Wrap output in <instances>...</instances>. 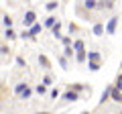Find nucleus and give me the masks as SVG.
Returning <instances> with one entry per match:
<instances>
[{"label":"nucleus","instance_id":"nucleus-1","mask_svg":"<svg viewBox=\"0 0 122 114\" xmlns=\"http://www.w3.org/2000/svg\"><path fill=\"white\" fill-rule=\"evenodd\" d=\"M118 21H120V16H118V14H114V16L108 18V22H106V35H114V33H116Z\"/></svg>","mask_w":122,"mask_h":114},{"label":"nucleus","instance_id":"nucleus-2","mask_svg":"<svg viewBox=\"0 0 122 114\" xmlns=\"http://www.w3.org/2000/svg\"><path fill=\"white\" fill-rule=\"evenodd\" d=\"M22 25H25V26H30V29L37 25V12H35V10H26V12H25Z\"/></svg>","mask_w":122,"mask_h":114},{"label":"nucleus","instance_id":"nucleus-3","mask_svg":"<svg viewBox=\"0 0 122 114\" xmlns=\"http://www.w3.org/2000/svg\"><path fill=\"white\" fill-rule=\"evenodd\" d=\"M61 100H63V102H77L79 100V94L73 92V90H65V92L61 94Z\"/></svg>","mask_w":122,"mask_h":114},{"label":"nucleus","instance_id":"nucleus-4","mask_svg":"<svg viewBox=\"0 0 122 114\" xmlns=\"http://www.w3.org/2000/svg\"><path fill=\"white\" fill-rule=\"evenodd\" d=\"M98 2H100V0H83L81 6H83V10L92 12V10H98Z\"/></svg>","mask_w":122,"mask_h":114},{"label":"nucleus","instance_id":"nucleus-5","mask_svg":"<svg viewBox=\"0 0 122 114\" xmlns=\"http://www.w3.org/2000/svg\"><path fill=\"white\" fill-rule=\"evenodd\" d=\"M87 63H102V55L98 51H87Z\"/></svg>","mask_w":122,"mask_h":114},{"label":"nucleus","instance_id":"nucleus-6","mask_svg":"<svg viewBox=\"0 0 122 114\" xmlns=\"http://www.w3.org/2000/svg\"><path fill=\"white\" fill-rule=\"evenodd\" d=\"M114 2L112 0H100V2H98V10H114Z\"/></svg>","mask_w":122,"mask_h":114},{"label":"nucleus","instance_id":"nucleus-7","mask_svg":"<svg viewBox=\"0 0 122 114\" xmlns=\"http://www.w3.org/2000/svg\"><path fill=\"white\" fill-rule=\"evenodd\" d=\"M92 31H94V35H96V37H102L106 33V25H104V22H96Z\"/></svg>","mask_w":122,"mask_h":114},{"label":"nucleus","instance_id":"nucleus-8","mask_svg":"<svg viewBox=\"0 0 122 114\" xmlns=\"http://www.w3.org/2000/svg\"><path fill=\"white\" fill-rule=\"evenodd\" d=\"M57 22H59V21H57V16H53V14H51V16H47V18H45V22H43V26H45V29H49V31H51L53 26L57 25Z\"/></svg>","mask_w":122,"mask_h":114},{"label":"nucleus","instance_id":"nucleus-9","mask_svg":"<svg viewBox=\"0 0 122 114\" xmlns=\"http://www.w3.org/2000/svg\"><path fill=\"white\" fill-rule=\"evenodd\" d=\"M67 90H73V92H83V90H90L92 92V88H87V86H83V83H69V86H67Z\"/></svg>","mask_w":122,"mask_h":114},{"label":"nucleus","instance_id":"nucleus-10","mask_svg":"<svg viewBox=\"0 0 122 114\" xmlns=\"http://www.w3.org/2000/svg\"><path fill=\"white\" fill-rule=\"evenodd\" d=\"M73 49H75V55H77V53H83V51H86V43H83V39H75Z\"/></svg>","mask_w":122,"mask_h":114},{"label":"nucleus","instance_id":"nucleus-11","mask_svg":"<svg viewBox=\"0 0 122 114\" xmlns=\"http://www.w3.org/2000/svg\"><path fill=\"white\" fill-rule=\"evenodd\" d=\"M61 26H63V22L59 21V22H57V25L51 29V35L55 37V39H61V37H63V35H61Z\"/></svg>","mask_w":122,"mask_h":114},{"label":"nucleus","instance_id":"nucleus-12","mask_svg":"<svg viewBox=\"0 0 122 114\" xmlns=\"http://www.w3.org/2000/svg\"><path fill=\"white\" fill-rule=\"evenodd\" d=\"M39 65L43 67L45 71H49V69H51V61H49V59H47L45 55H39Z\"/></svg>","mask_w":122,"mask_h":114},{"label":"nucleus","instance_id":"nucleus-13","mask_svg":"<svg viewBox=\"0 0 122 114\" xmlns=\"http://www.w3.org/2000/svg\"><path fill=\"white\" fill-rule=\"evenodd\" d=\"M12 22H14V21H12L10 14H6V12L2 14V25H4V29H12Z\"/></svg>","mask_w":122,"mask_h":114},{"label":"nucleus","instance_id":"nucleus-14","mask_svg":"<svg viewBox=\"0 0 122 114\" xmlns=\"http://www.w3.org/2000/svg\"><path fill=\"white\" fill-rule=\"evenodd\" d=\"M26 88H29V83H26V82H20V83H16V88H14V94H16V96H20V94L25 92Z\"/></svg>","mask_w":122,"mask_h":114},{"label":"nucleus","instance_id":"nucleus-15","mask_svg":"<svg viewBox=\"0 0 122 114\" xmlns=\"http://www.w3.org/2000/svg\"><path fill=\"white\" fill-rule=\"evenodd\" d=\"M4 37H6L8 41H14L18 35H16V31H14V29H4Z\"/></svg>","mask_w":122,"mask_h":114},{"label":"nucleus","instance_id":"nucleus-16","mask_svg":"<svg viewBox=\"0 0 122 114\" xmlns=\"http://www.w3.org/2000/svg\"><path fill=\"white\" fill-rule=\"evenodd\" d=\"M112 100L118 102V104H122V92H120V90H116V88L112 90Z\"/></svg>","mask_w":122,"mask_h":114},{"label":"nucleus","instance_id":"nucleus-17","mask_svg":"<svg viewBox=\"0 0 122 114\" xmlns=\"http://www.w3.org/2000/svg\"><path fill=\"white\" fill-rule=\"evenodd\" d=\"M41 83H43V86H53V78H51V73H45L43 75V79H41Z\"/></svg>","mask_w":122,"mask_h":114},{"label":"nucleus","instance_id":"nucleus-18","mask_svg":"<svg viewBox=\"0 0 122 114\" xmlns=\"http://www.w3.org/2000/svg\"><path fill=\"white\" fill-rule=\"evenodd\" d=\"M57 61H59V65H61V69H69V63H67V57H63V55H59V57H57Z\"/></svg>","mask_w":122,"mask_h":114},{"label":"nucleus","instance_id":"nucleus-19","mask_svg":"<svg viewBox=\"0 0 122 114\" xmlns=\"http://www.w3.org/2000/svg\"><path fill=\"white\" fill-rule=\"evenodd\" d=\"M114 88H116V90H120V92H122V71H120V73L116 75V79H114Z\"/></svg>","mask_w":122,"mask_h":114},{"label":"nucleus","instance_id":"nucleus-20","mask_svg":"<svg viewBox=\"0 0 122 114\" xmlns=\"http://www.w3.org/2000/svg\"><path fill=\"white\" fill-rule=\"evenodd\" d=\"M35 92L39 94V96H45V94H47V86H43V83H37V88H35Z\"/></svg>","mask_w":122,"mask_h":114},{"label":"nucleus","instance_id":"nucleus-21","mask_svg":"<svg viewBox=\"0 0 122 114\" xmlns=\"http://www.w3.org/2000/svg\"><path fill=\"white\" fill-rule=\"evenodd\" d=\"M73 53H75L73 47H63V57H67V59H69V57H73Z\"/></svg>","mask_w":122,"mask_h":114},{"label":"nucleus","instance_id":"nucleus-22","mask_svg":"<svg viewBox=\"0 0 122 114\" xmlns=\"http://www.w3.org/2000/svg\"><path fill=\"white\" fill-rule=\"evenodd\" d=\"M45 8H47L49 12H53V10L59 8V2H47V4H45Z\"/></svg>","mask_w":122,"mask_h":114},{"label":"nucleus","instance_id":"nucleus-23","mask_svg":"<svg viewBox=\"0 0 122 114\" xmlns=\"http://www.w3.org/2000/svg\"><path fill=\"white\" fill-rule=\"evenodd\" d=\"M75 59H77V63H83V61H87V51H83V53H77V55H75Z\"/></svg>","mask_w":122,"mask_h":114},{"label":"nucleus","instance_id":"nucleus-24","mask_svg":"<svg viewBox=\"0 0 122 114\" xmlns=\"http://www.w3.org/2000/svg\"><path fill=\"white\" fill-rule=\"evenodd\" d=\"M0 53H2V57H6V55L10 57V47H8L6 43H2V47H0Z\"/></svg>","mask_w":122,"mask_h":114},{"label":"nucleus","instance_id":"nucleus-25","mask_svg":"<svg viewBox=\"0 0 122 114\" xmlns=\"http://www.w3.org/2000/svg\"><path fill=\"white\" fill-rule=\"evenodd\" d=\"M30 94H33V90H30V86H29V88H26L25 92L20 94V100H29V98H30Z\"/></svg>","mask_w":122,"mask_h":114},{"label":"nucleus","instance_id":"nucleus-26","mask_svg":"<svg viewBox=\"0 0 122 114\" xmlns=\"http://www.w3.org/2000/svg\"><path fill=\"white\" fill-rule=\"evenodd\" d=\"M87 67H90V71H98L102 67V63H87Z\"/></svg>","mask_w":122,"mask_h":114},{"label":"nucleus","instance_id":"nucleus-27","mask_svg":"<svg viewBox=\"0 0 122 114\" xmlns=\"http://www.w3.org/2000/svg\"><path fill=\"white\" fill-rule=\"evenodd\" d=\"M41 29H43V26H41V25H35V26H33V29H29V31H30V35L35 37V35H37V33H39V31H41Z\"/></svg>","mask_w":122,"mask_h":114},{"label":"nucleus","instance_id":"nucleus-28","mask_svg":"<svg viewBox=\"0 0 122 114\" xmlns=\"http://www.w3.org/2000/svg\"><path fill=\"white\" fill-rule=\"evenodd\" d=\"M73 33H77V25L75 22H69V35H73Z\"/></svg>","mask_w":122,"mask_h":114},{"label":"nucleus","instance_id":"nucleus-29","mask_svg":"<svg viewBox=\"0 0 122 114\" xmlns=\"http://www.w3.org/2000/svg\"><path fill=\"white\" fill-rule=\"evenodd\" d=\"M57 96H59V90H57V88H53L51 92H49V98H53V100H55Z\"/></svg>","mask_w":122,"mask_h":114},{"label":"nucleus","instance_id":"nucleus-30","mask_svg":"<svg viewBox=\"0 0 122 114\" xmlns=\"http://www.w3.org/2000/svg\"><path fill=\"white\" fill-rule=\"evenodd\" d=\"M16 65L18 67H26V61L22 59V57H16Z\"/></svg>","mask_w":122,"mask_h":114},{"label":"nucleus","instance_id":"nucleus-31","mask_svg":"<svg viewBox=\"0 0 122 114\" xmlns=\"http://www.w3.org/2000/svg\"><path fill=\"white\" fill-rule=\"evenodd\" d=\"M35 114H51L49 110H41V112H35Z\"/></svg>","mask_w":122,"mask_h":114},{"label":"nucleus","instance_id":"nucleus-32","mask_svg":"<svg viewBox=\"0 0 122 114\" xmlns=\"http://www.w3.org/2000/svg\"><path fill=\"white\" fill-rule=\"evenodd\" d=\"M79 114H90V112H87V110H83V112H79Z\"/></svg>","mask_w":122,"mask_h":114}]
</instances>
